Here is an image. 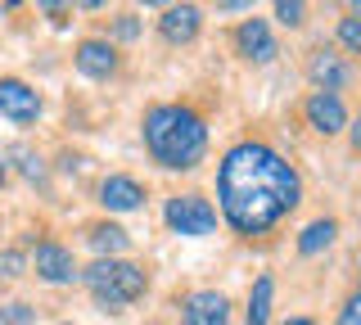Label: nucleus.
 Returning <instances> with one entry per match:
<instances>
[{
	"mask_svg": "<svg viewBox=\"0 0 361 325\" xmlns=\"http://www.w3.org/2000/svg\"><path fill=\"white\" fill-rule=\"evenodd\" d=\"M99 204H104L109 212H131V208L145 204V190H140V181H131V176H104Z\"/></svg>",
	"mask_w": 361,
	"mask_h": 325,
	"instance_id": "9b49d317",
	"label": "nucleus"
},
{
	"mask_svg": "<svg viewBox=\"0 0 361 325\" xmlns=\"http://www.w3.org/2000/svg\"><path fill=\"white\" fill-rule=\"evenodd\" d=\"M235 46H240V54H248V59H257V63H267L271 54H276L271 27L262 23V18H248V23H240V32H235Z\"/></svg>",
	"mask_w": 361,
	"mask_h": 325,
	"instance_id": "f8f14e48",
	"label": "nucleus"
},
{
	"mask_svg": "<svg viewBox=\"0 0 361 325\" xmlns=\"http://www.w3.org/2000/svg\"><path fill=\"white\" fill-rule=\"evenodd\" d=\"M285 325H316V321H307V317H289Z\"/></svg>",
	"mask_w": 361,
	"mask_h": 325,
	"instance_id": "5701e85b",
	"label": "nucleus"
},
{
	"mask_svg": "<svg viewBox=\"0 0 361 325\" xmlns=\"http://www.w3.org/2000/svg\"><path fill=\"white\" fill-rule=\"evenodd\" d=\"M307 77L316 82V91H325V95H334V91H343L348 82H353V68H348L338 54L330 50H316L312 59H307Z\"/></svg>",
	"mask_w": 361,
	"mask_h": 325,
	"instance_id": "423d86ee",
	"label": "nucleus"
},
{
	"mask_svg": "<svg viewBox=\"0 0 361 325\" xmlns=\"http://www.w3.org/2000/svg\"><path fill=\"white\" fill-rule=\"evenodd\" d=\"M77 68L86 77H109V73H118V54H113L109 41H82L77 46Z\"/></svg>",
	"mask_w": 361,
	"mask_h": 325,
	"instance_id": "ddd939ff",
	"label": "nucleus"
},
{
	"mask_svg": "<svg viewBox=\"0 0 361 325\" xmlns=\"http://www.w3.org/2000/svg\"><path fill=\"white\" fill-rule=\"evenodd\" d=\"M217 199L240 235H262L298 208V172L276 149L244 140L217 167Z\"/></svg>",
	"mask_w": 361,
	"mask_h": 325,
	"instance_id": "f257e3e1",
	"label": "nucleus"
},
{
	"mask_svg": "<svg viewBox=\"0 0 361 325\" xmlns=\"http://www.w3.org/2000/svg\"><path fill=\"white\" fill-rule=\"evenodd\" d=\"M338 41H343L353 54H361V23L357 18H343V23H338Z\"/></svg>",
	"mask_w": 361,
	"mask_h": 325,
	"instance_id": "a211bd4d",
	"label": "nucleus"
},
{
	"mask_svg": "<svg viewBox=\"0 0 361 325\" xmlns=\"http://www.w3.org/2000/svg\"><path fill=\"white\" fill-rule=\"evenodd\" d=\"M338 325H361V289L348 298V307L338 312Z\"/></svg>",
	"mask_w": 361,
	"mask_h": 325,
	"instance_id": "aec40b11",
	"label": "nucleus"
},
{
	"mask_svg": "<svg viewBox=\"0 0 361 325\" xmlns=\"http://www.w3.org/2000/svg\"><path fill=\"white\" fill-rule=\"evenodd\" d=\"M135 32H140L135 14H122V18H118V37H135Z\"/></svg>",
	"mask_w": 361,
	"mask_h": 325,
	"instance_id": "412c9836",
	"label": "nucleus"
},
{
	"mask_svg": "<svg viewBox=\"0 0 361 325\" xmlns=\"http://www.w3.org/2000/svg\"><path fill=\"white\" fill-rule=\"evenodd\" d=\"M90 244H95L99 253H122L127 249V231L122 226H95L90 231Z\"/></svg>",
	"mask_w": 361,
	"mask_h": 325,
	"instance_id": "dca6fc26",
	"label": "nucleus"
},
{
	"mask_svg": "<svg viewBox=\"0 0 361 325\" xmlns=\"http://www.w3.org/2000/svg\"><path fill=\"white\" fill-rule=\"evenodd\" d=\"M307 122H312V131H321V136H338V131L348 127L343 99H338V95H325V91H316V95L307 99Z\"/></svg>",
	"mask_w": 361,
	"mask_h": 325,
	"instance_id": "6e6552de",
	"label": "nucleus"
},
{
	"mask_svg": "<svg viewBox=\"0 0 361 325\" xmlns=\"http://www.w3.org/2000/svg\"><path fill=\"white\" fill-rule=\"evenodd\" d=\"M163 217H167V226H172L176 235H212V226H217V208H212L203 195H176V199H167Z\"/></svg>",
	"mask_w": 361,
	"mask_h": 325,
	"instance_id": "20e7f679",
	"label": "nucleus"
},
{
	"mask_svg": "<svg viewBox=\"0 0 361 325\" xmlns=\"http://www.w3.org/2000/svg\"><path fill=\"white\" fill-rule=\"evenodd\" d=\"M0 114L9 122H37L41 118V95L18 77H0Z\"/></svg>",
	"mask_w": 361,
	"mask_h": 325,
	"instance_id": "39448f33",
	"label": "nucleus"
},
{
	"mask_svg": "<svg viewBox=\"0 0 361 325\" xmlns=\"http://www.w3.org/2000/svg\"><path fill=\"white\" fill-rule=\"evenodd\" d=\"M145 145H149L158 167L190 172L203 159V149H208V127L185 104H158L145 114Z\"/></svg>",
	"mask_w": 361,
	"mask_h": 325,
	"instance_id": "f03ea898",
	"label": "nucleus"
},
{
	"mask_svg": "<svg viewBox=\"0 0 361 325\" xmlns=\"http://www.w3.org/2000/svg\"><path fill=\"white\" fill-rule=\"evenodd\" d=\"M353 18H357V23H361V0H357V5H353Z\"/></svg>",
	"mask_w": 361,
	"mask_h": 325,
	"instance_id": "b1692460",
	"label": "nucleus"
},
{
	"mask_svg": "<svg viewBox=\"0 0 361 325\" xmlns=\"http://www.w3.org/2000/svg\"><path fill=\"white\" fill-rule=\"evenodd\" d=\"M82 276H86L90 294H95V302L104 312H118L122 302L140 298L145 285H149V276H145L140 266H135V262H118V257H99V262L86 266Z\"/></svg>",
	"mask_w": 361,
	"mask_h": 325,
	"instance_id": "7ed1b4c3",
	"label": "nucleus"
},
{
	"mask_svg": "<svg viewBox=\"0 0 361 325\" xmlns=\"http://www.w3.org/2000/svg\"><path fill=\"white\" fill-rule=\"evenodd\" d=\"M276 18L285 27H298L302 23V5H298V0H280V5H276Z\"/></svg>",
	"mask_w": 361,
	"mask_h": 325,
	"instance_id": "6ab92c4d",
	"label": "nucleus"
},
{
	"mask_svg": "<svg viewBox=\"0 0 361 325\" xmlns=\"http://www.w3.org/2000/svg\"><path fill=\"white\" fill-rule=\"evenodd\" d=\"M37 276H41V280H50V285H68V280L77 276L73 253H68L63 244H54V240L37 244Z\"/></svg>",
	"mask_w": 361,
	"mask_h": 325,
	"instance_id": "1a4fd4ad",
	"label": "nucleus"
},
{
	"mask_svg": "<svg viewBox=\"0 0 361 325\" xmlns=\"http://www.w3.org/2000/svg\"><path fill=\"white\" fill-rule=\"evenodd\" d=\"M353 145H357V149H361V118L353 122Z\"/></svg>",
	"mask_w": 361,
	"mask_h": 325,
	"instance_id": "4be33fe9",
	"label": "nucleus"
},
{
	"mask_svg": "<svg viewBox=\"0 0 361 325\" xmlns=\"http://www.w3.org/2000/svg\"><path fill=\"white\" fill-rule=\"evenodd\" d=\"M185 325H231V302L217 289H199L185 298Z\"/></svg>",
	"mask_w": 361,
	"mask_h": 325,
	"instance_id": "0eeeda50",
	"label": "nucleus"
},
{
	"mask_svg": "<svg viewBox=\"0 0 361 325\" xmlns=\"http://www.w3.org/2000/svg\"><path fill=\"white\" fill-rule=\"evenodd\" d=\"M199 23H203V14L195 5H172V9H163V18H158V32H163L172 46H185V41L199 37Z\"/></svg>",
	"mask_w": 361,
	"mask_h": 325,
	"instance_id": "9d476101",
	"label": "nucleus"
},
{
	"mask_svg": "<svg viewBox=\"0 0 361 325\" xmlns=\"http://www.w3.org/2000/svg\"><path fill=\"white\" fill-rule=\"evenodd\" d=\"M334 231H338V226H334L330 217L312 221V226L298 235V253H321V249H330V244H334Z\"/></svg>",
	"mask_w": 361,
	"mask_h": 325,
	"instance_id": "4468645a",
	"label": "nucleus"
},
{
	"mask_svg": "<svg viewBox=\"0 0 361 325\" xmlns=\"http://www.w3.org/2000/svg\"><path fill=\"white\" fill-rule=\"evenodd\" d=\"M271 276H257V285H253V294H248V325H267L271 317Z\"/></svg>",
	"mask_w": 361,
	"mask_h": 325,
	"instance_id": "2eb2a0df",
	"label": "nucleus"
},
{
	"mask_svg": "<svg viewBox=\"0 0 361 325\" xmlns=\"http://www.w3.org/2000/svg\"><path fill=\"white\" fill-rule=\"evenodd\" d=\"M37 321V307H27V302H5L0 307V325H32Z\"/></svg>",
	"mask_w": 361,
	"mask_h": 325,
	"instance_id": "f3484780",
	"label": "nucleus"
},
{
	"mask_svg": "<svg viewBox=\"0 0 361 325\" xmlns=\"http://www.w3.org/2000/svg\"><path fill=\"white\" fill-rule=\"evenodd\" d=\"M0 185H5V163H0Z\"/></svg>",
	"mask_w": 361,
	"mask_h": 325,
	"instance_id": "393cba45",
	"label": "nucleus"
}]
</instances>
